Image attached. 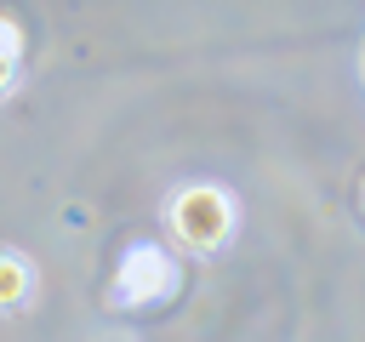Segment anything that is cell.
<instances>
[{"mask_svg": "<svg viewBox=\"0 0 365 342\" xmlns=\"http://www.w3.org/2000/svg\"><path fill=\"white\" fill-rule=\"evenodd\" d=\"M165 222L188 251H217L234 234V194L217 182H188L165 200Z\"/></svg>", "mask_w": 365, "mask_h": 342, "instance_id": "1", "label": "cell"}, {"mask_svg": "<svg viewBox=\"0 0 365 342\" xmlns=\"http://www.w3.org/2000/svg\"><path fill=\"white\" fill-rule=\"evenodd\" d=\"M171 291H177V262L160 245H131L114 285H108V302L114 308H143V302H160Z\"/></svg>", "mask_w": 365, "mask_h": 342, "instance_id": "2", "label": "cell"}, {"mask_svg": "<svg viewBox=\"0 0 365 342\" xmlns=\"http://www.w3.org/2000/svg\"><path fill=\"white\" fill-rule=\"evenodd\" d=\"M34 291V268L23 251H0V314H11L17 302H29Z\"/></svg>", "mask_w": 365, "mask_h": 342, "instance_id": "3", "label": "cell"}, {"mask_svg": "<svg viewBox=\"0 0 365 342\" xmlns=\"http://www.w3.org/2000/svg\"><path fill=\"white\" fill-rule=\"evenodd\" d=\"M17 57H23V28L11 17H0V97H11V86H17Z\"/></svg>", "mask_w": 365, "mask_h": 342, "instance_id": "4", "label": "cell"}]
</instances>
